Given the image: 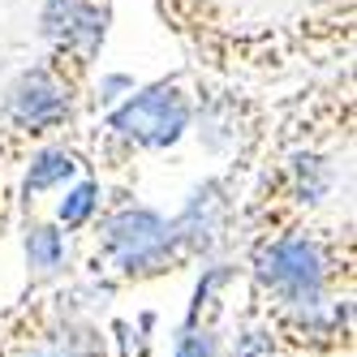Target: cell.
I'll return each instance as SVG.
<instances>
[{
  "label": "cell",
  "instance_id": "6da1fadb",
  "mask_svg": "<svg viewBox=\"0 0 357 357\" xmlns=\"http://www.w3.org/2000/svg\"><path fill=\"white\" fill-rule=\"evenodd\" d=\"M331 250L314 233H284L271 245H263L254 263V284L275 301L280 319L297 327H319L323 331V305L331 284Z\"/></svg>",
  "mask_w": 357,
  "mask_h": 357
},
{
  "label": "cell",
  "instance_id": "7a4b0ae2",
  "mask_svg": "<svg viewBox=\"0 0 357 357\" xmlns=\"http://www.w3.org/2000/svg\"><path fill=\"white\" fill-rule=\"evenodd\" d=\"M99 259L125 280L164 275L176 263H185L172 237V220H164L151 207H138V202L104 215V224H99Z\"/></svg>",
  "mask_w": 357,
  "mask_h": 357
},
{
  "label": "cell",
  "instance_id": "3957f363",
  "mask_svg": "<svg viewBox=\"0 0 357 357\" xmlns=\"http://www.w3.org/2000/svg\"><path fill=\"white\" fill-rule=\"evenodd\" d=\"M194 121V99L181 86V78H164L151 86H134L130 99L112 104L108 138L125 151H168L185 138Z\"/></svg>",
  "mask_w": 357,
  "mask_h": 357
},
{
  "label": "cell",
  "instance_id": "277c9868",
  "mask_svg": "<svg viewBox=\"0 0 357 357\" xmlns=\"http://www.w3.org/2000/svg\"><path fill=\"white\" fill-rule=\"evenodd\" d=\"M69 108H73L69 82L52 65H35L9 86V95H5V125H13V130H22V134H52V130H61V125L69 121Z\"/></svg>",
  "mask_w": 357,
  "mask_h": 357
},
{
  "label": "cell",
  "instance_id": "5b68a950",
  "mask_svg": "<svg viewBox=\"0 0 357 357\" xmlns=\"http://www.w3.org/2000/svg\"><path fill=\"white\" fill-rule=\"evenodd\" d=\"M228 220H233V190H228V176H207L202 185H194L181 215L172 220V237H176L181 259L211 254L228 233Z\"/></svg>",
  "mask_w": 357,
  "mask_h": 357
},
{
  "label": "cell",
  "instance_id": "8992f818",
  "mask_svg": "<svg viewBox=\"0 0 357 357\" xmlns=\"http://www.w3.org/2000/svg\"><path fill=\"white\" fill-rule=\"evenodd\" d=\"M198 142L211 151V155H228V151H237L241 134L250 130V104L241 95L233 91H207V95H198Z\"/></svg>",
  "mask_w": 357,
  "mask_h": 357
},
{
  "label": "cell",
  "instance_id": "52a82bcc",
  "mask_svg": "<svg viewBox=\"0 0 357 357\" xmlns=\"http://www.w3.org/2000/svg\"><path fill=\"white\" fill-rule=\"evenodd\" d=\"M78 172H82V164H78V155H73L69 146H39L31 155L26 176H22V202H35L47 190L69 185Z\"/></svg>",
  "mask_w": 357,
  "mask_h": 357
},
{
  "label": "cell",
  "instance_id": "ba28073f",
  "mask_svg": "<svg viewBox=\"0 0 357 357\" xmlns=\"http://www.w3.org/2000/svg\"><path fill=\"white\" fill-rule=\"evenodd\" d=\"M69 259V241L61 233V224H31L26 228V263L35 280H52Z\"/></svg>",
  "mask_w": 357,
  "mask_h": 357
},
{
  "label": "cell",
  "instance_id": "9c48e42d",
  "mask_svg": "<svg viewBox=\"0 0 357 357\" xmlns=\"http://www.w3.org/2000/svg\"><path fill=\"white\" fill-rule=\"evenodd\" d=\"M99 211V181H78L65 198H61V207H56V224L61 228H82L91 224V215Z\"/></svg>",
  "mask_w": 357,
  "mask_h": 357
},
{
  "label": "cell",
  "instance_id": "30bf717a",
  "mask_svg": "<svg viewBox=\"0 0 357 357\" xmlns=\"http://www.w3.org/2000/svg\"><path fill=\"white\" fill-rule=\"evenodd\" d=\"M31 357H104V349H99V340L73 336V340H65V344H39Z\"/></svg>",
  "mask_w": 357,
  "mask_h": 357
},
{
  "label": "cell",
  "instance_id": "8fae6325",
  "mask_svg": "<svg viewBox=\"0 0 357 357\" xmlns=\"http://www.w3.org/2000/svg\"><path fill=\"white\" fill-rule=\"evenodd\" d=\"M176 357H215L211 331H207V327H202V331L185 327V331H181V344H176Z\"/></svg>",
  "mask_w": 357,
  "mask_h": 357
},
{
  "label": "cell",
  "instance_id": "7c38bea8",
  "mask_svg": "<svg viewBox=\"0 0 357 357\" xmlns=\"http://www.w3.org/2000/svg\"><path fill=\"white\" fill-rule=\"evenodd\" d=\"M130 91H134L130 73H104V78H99V104L112 108V104H121V95H130Z\"/></svg>",
  "mask_w": 357,
  "mask_h": 357
}]
</instances>
